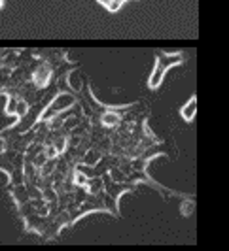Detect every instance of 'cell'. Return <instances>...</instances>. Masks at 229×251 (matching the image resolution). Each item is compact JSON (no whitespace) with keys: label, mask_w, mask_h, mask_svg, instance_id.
<instances>
[{"label":"cell","mask_w":229,"mask_h":251,"mask_svg":"<svg viewBox=\"0 0 229 251\" xmlns=\"http://www.w3.org/2000/svg\"><path fill=\"white\" fill-rule=\"evenodd\" d=\"M180 63H182V55L180 53H163L155 61V68H153L152 75L148 79V87L152 89V91L159 89V85H161V81H163V77L167 74V70H171L172 66H176Z\"/></svg>","instance_id":"obj_1"},{"label":"cell","mask_w":229,"mask_h":251,"mask_svg":"<svg viewBox=\"0 0 229 251\" xmlns=\"http://www.w3.org/2000/svg\"><path fill=\"white\" fill-rule=\"evenodd\" d=\"M74 104H76V99L72 97V93L70 91H61L59 95H55L53 100L48 102V106L44 108V112L38 115V121H50L53 115L70 110Z\"/></svg>","instance_id":"obj_2"},{"label":"cell","mask_w":229,"mask_h":251,"mask_svg":"<svg viewBox=\"0 0 229 251\" xmlns=\"http://www.w3.org/2000/svg\"><path fill=\"white\" fill-rule=\"evenodd\" d=\"M51 64L50 63H40L38 64V68L32 72V81H34V85L38 89H42V87H46L48 83H50V77H51Z\"/></svg>","instance_id":"obj_3"},{"label":"cell","mask_w":229,"mask_h":251,"mask_svg":"<svg viewBox=\"0 0 229 251\" xmlns=\"http://www.w3.org/2000/svg\"><path fill=\"white\" fill-rule=\"evenodd\" d=\"M101 123L106 126V128H114V126H117L119 123H121V115H119V112H117V110L106 108V110H104V113L101 115Z\"/></svg>","instance_id":"obj_4"},{"label":"cell","mask_w":229,"mask_h":251,"mask_svg":"<svg viewBox=\"0 0 229 251\" xmlns=\"http://www.w3.org/2000/svg\"><path fill=\"white\" fill-rule=\"evenodd\" d=\"M195 112H197V99H195V97H191L190 100L180 108V115H182V119H184L186 123H191V121H193V117H195Z\"/></svg>","instance_id":"obj_5"},{"label":"cell","mask_w":229,"mask_h":251,"mask_svg":"<svg viewBox=\"0 0 229 251\" xmlns=\"http://www.w3.org/2000/svg\"><path fill=\"white\" fill-rule=\"evenodd\" d=\"M84 87V81H82V75L80 72H70V74L66 75V89L70 91V93H80Z\"/></svg>","instance_id":"obj_6"},{"label":"cell","mask_w":229,"mask_h":251,"mask_svg":"<svg viewBox=\"0 0 229 251\" xmlns=\"http://www.w3.org/2000/svg\"><path fill=\"white\" fill-rule=\"evenodd\" d=\"M72 177H74V183H76V187H86L87 185V181H89V176H87V172H84L82 168H78L72 172Z\"/></svg>","instance_id":"obj_7"},{"label":"cell","mask_w":229,"mask_h":251,"mask_svg":"<svg viewBox=\"0 0 229 251\" xmlns=\"http://www.w3.org/2000/svg\"><path fill=\"white\" fill-rule=\"evenodd\" d=\"M29 108H30L29 102L23 100V99H19V100H17V106H15V117H17V119H23L27 115V112H29Z\"/></svg>","instance_id":"obj_8"},{"label":"cell","mask_w":229,"mask_h":251,"mask_svg":"<svg viewBox=\"0 0 229 251\" xmlns=\"http://www.w3.org/2000/svg\"><path fill=\"white\" fill-rule=\"evenodd\" d=\"M99 161H101V155H99V153H97V151H86V157H84V163L87 164V166H95V164L99 163Z\"/></svg>","instance_id":"obj_9"},{"label":"cell","mask_w":229,"mask_h":251,"mask_svg":"<svg viewBox=\"0 0 229 251\" xmlns=\"http://www.w3.org/2000/svg\"><path fill=\"white\" fill-rule=\"evenodd\" d=\"M86 187L89 189L91 195H95V193H99V191L102 189V179L101 177H93V179L89 177V181H87V185H86Z\"/></svg>","instance_id":"obj_10"},{"label":"cell","mask_w":229,"mask_h":251,"mask_svg":"<svg viewBox=\"0 0 229 251\" xmlns=\"http://www.w3.org/2000/svg\"><path fill=\"white\" fill-rule=\"evenodd\" d=\"M195 210V204H193V201L191 199H188V201H184L182 204H180V212H182V215H191V212Z\"/></svg>","instance_id":"obj_11"},{"label":"cell","mask_w":229,"mask_h":251,"mask_svg":"<svg viewBox=\"0 0 229 251\" xmlns=\"http://www.w3.org/2000/svg\"><path fill=\"white\" fill-rule=\"evenodd\" d=\"M121 6H123V2H121V0H110V4L106 6V10L114 13V12H117V10L121 8Z\"/></svg>","instance_id":"obj_12"},{"label":"cell","mask_w":229,"mask_h":251,"mask_svg":"<svg viewBox=\"0 0 229 251\" xmlns=\"http://www.w3.org/2000/svg\"><path fill=\"white\" fill-rule=\"evenodd\" d=\"M97 2H99V4H101V6H104V8H106V6H108V4H110V0H97Z\"/></svg>","instance_id":"obj_13"},{"label":"cell","mask_w":229,"mask_h":251,"mask_svg":"<svg viewBox=\"0 0 229 251\" xmlns=\"http://www.w3.org/2000/svg\"><path fill=\"white\" fill-rule=\"evenodd\" d=\"M2 6H4V0H0V8H2Z\"/></svg>","instance_id":"obj_14"}]
</instances>
